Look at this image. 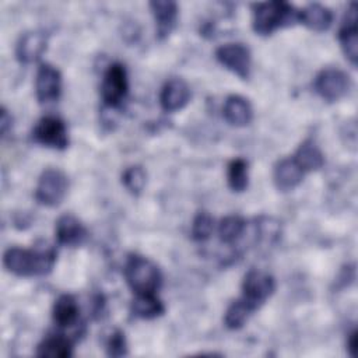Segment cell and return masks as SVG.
Instances as JSON below:
<instances>
[{"instance_id": "cell-11", "label": "cell", "mask_w": 358, "mask_h": 358, "mask_svg": "<svg viewBox=\"0 0 358 358\" xmlns=\"http://www.w3.org/2000/svg\"><path fill=\"white\" fill-rule=\"evenodd\" d=\"M358 29H357V4L351 3L347 8L341 27L338 29V41L345 57L352 66L358 60Z\"/></svg>"}, {"instance_id": "cell-13", "label": "cell", "mask_w": 358, "mask_h": 358, "mask_svg": "<svg viewBox=\"0 0 358 358\" xmlns=\"http://www.w3.org/2000/svg\"><path fill=\"white\" fill-rule=\"evenodd\" d=\"M48 35L43 31L35 29L22 34L15 46V56L20 63L29 64L36 62L46 50Z\"/></svg>"}, {"instance_id": "cell-20", "label": "cell", "mask_w": 358, "mask_h": 358, "mask_svg": "<svg viewBox=\"0 0 358 358\" xmlns=\"http://www.w3.org/2000/svg\"><path fill=\"white\" fill-rule=\"evenodd\" d=\"M73 354V343L64 334H53L42 340L36 347L38 357L67 358Z\"/></svg>"}, {"instance_id": "cell-30", "label": "cell", "mask_w": 358, "mask_h": 358, "mask_svg": "<svg viewBox=\"0 0 358 358\" xmlns=\"http://www.w3.org/2000/svg\"><path fill=\"white\" fill-rule=\"evenodd\" d=\"M347 350L351 357H357V330L355 329L348 334Z\"/></svg>"}, {"instance_id": "cell-7", "label": "cell", "mask_w": 358, "mask_h": 358, "mask_svg": "<svg viewBox=\"0 0 358 358\" xmlns=\"http://www.w3.org/2000/svg\"><path fill=\"white\" fill-rule=\"evenodd\" d=\"M315 91L327 102H336L345 96L351 88V80L347 73L340 69L322 70L313 83Z\"/></svg>"}, {"instance_id": "cell-21", "label": "cell", "mask_w": 358, "mask_h": 358, "mask_svg": "<svg viewBox=\"0 0 358 358\" xmlns=\"http://www.w3.org/2000/svg\"><path fill=\"white\" fill-rule=\"evenodd\" d=\"M165 312V306L157 294H136L131 302V313L140 319H155Z\"/></svg>"}, {"instance_id": "cell-23", "label": "cell", "mask_w": 358, "mask_h": 358, "mask_svg": "<svg viewBox=\"0 0 358 358\" xmlns=\"http://www.w3.org/2000/svg\"><path fill=\"white\" fill-rule=\"evenodd\" d=\"M227 179H228V186L231 187L232 192H236V193L245 192L249 185L248 162L243 158L232 159L228 165Z\"/></svg>"}, {"instance_id": "cell-28", "label": "cell", "mask_w": 358, "mask_h": 358, "mask_svg": "<svg viewBox=\"0 0 358 358\" xmlns=\"http://www.w3.org/2000/svg\"><path fill=\"white\" fill-rule=\"evenodd\" d=\"M106 354L109 357H123L127 354V343L122 330H115L106 341Z\"/></svg>"}, {"instance_id": "cell-25", "label": "cell", "mask_w": 358, "mask_h": 358, "mask_svg": "<svg viewBox=\"0 0 358 358\" xmlns=\"http://www.w3.org/2000/svg\"><path fill=\"white\" fill-rule=\"evenodd\" d=\"M252 313L253 310L248 306V303L242 298L236 299L225 310L224 324L231 330H238L246 323V320Z\"/></svg>"}, {"instance_id": "cell-4", "label": "cell", "mask_w": 358, "mask_h": 358, "mask_svg": "<svg viewBox=\"0 0 358 358\" xmlns=\"http://www.w3.org/2000/svg\"><path fill=\"white\" fill-rule=\"evenodd\" d=\"M275 291V280L271 274L252 268L242 281V299L255 312L257 310Z\"/></svg>"}, {"instance_id": "cell-26", "label": "cell", "mask_w": 358, "mask_h": 358, "mask_svg": "<svg viewBox=\"0 0 358 358\" xmlns=\"http://www.w3.org/2000/svg\"><path fill=\"white\" fill-rule=\"evenodd\" d=\"M147 182L145 171L140 165H131L122 173V183L131 194L137 196L143 192Z\"/></svg>"}, {"instance_id": "cell-14", "label": "cell", "mask_w": 358, "mask_h": 358, "mask_svg": "<svg viewBox=\"0 0 358 358\" xmlns=\"http://www.w3.org/2000/svg\"><path fill=\"white\" fill-rule=\"evenodd\" d=\"M190 96V87L182 78H172L162 87L159 103L165 112H176L189 103Z\"/></svg>"}, {"instance_id": "cell-19", "label": "cell", "mask_w": 358, "mask_h": 358, "mask_svg": "<svg viewBox=\"0 0 358 358\" xmlns=\"http://www.w3.org/2000/svg\"><path fill=\"white\" fill-rule=\"evenodd\" d=\"M78 315H80V308L77 301L74 299V296L71 295H60L53 305L52 309V316H53V322L56 326L66 329V327H71L77 323L78 320Z\"/></svg>"}, {"instance_id": "cell-10", "label": "cell", "mask_w": 358, "mask_h": 358, "mask_svg": "<svg viewBox=\"0 0 358 358\" xmlns=\"http://www.w3.org/2000/svg\"><path fill=\"white\" fill-rule=\"evenodd\" d=\"M35 94L42 105L53 103L62 94V76L60 71L49 64L42 63L35 77Z\"/></svg>"}, {"instance_id": "cell-9", "label": "cell", "mask_w": 358, "mask_h": 358, "mask_svg": "<svg viewBox=\"0 0 358 358\" xmlns=\"http://www.w3.org/2000/svg\"><path fill=\"white\" fill-rule=\"evenodd\" d=\"M217 60L239 78L246 80L250 76L252 57L250 50L242 43H227L215 50Z\"/></svg>"}, {"instance_id": "cell-22", "label": "cell", "mask_w": 358, "mask_h": 358, "mask_svg": "<svg viewBox=\"0 0 358 358\" xmlns=\"http://www.w3.org/2000/svg\"><path fill=\"white\" fill-rule=\"evenodd\" d=\"M292 158L296 161V164L302 168V171L310 172L316 171L323 166L324 157L319 147L312 140H305L295 151Z\"/></svg>"}, {"instance_id": "cell-2", "label": "cell", "mask_w": 358, "mask_h": 358, "mask_svg": "<svg viewBox=\"0 0 358 358\" xmlns=\"http://www.w3.org/2000/svg\"><path fill=\"white\" fill-rule=\"evenodd\" d=\"M299 10L285 1H264L253 4V31L259 35H271L280 28L298 22Z\"/></svg>"}, {"instance_id": "cell-6", "label": "cell", "mask_w": 358, "mask_h": 358, "mask_svg": "<svg viewBox=\"0 0 358 358\" xmlns=\"http://www.w3.org/2000/svg\"><path fill=\"white\" fill-rule=\"evenodd\" d=\"M129 90L127 73L123 64L113 63L103 73L101 83V96L103 103L113 109L117 108L126 98Z\"/></svg>"}, {"instance_id": "cell-18", "label": "cell", "mask_w": 358, "mask_h": 358, "mask_svg": "<svg viewBox=\"0 0 358 358\" xmlns=\"http://www.w3.org/2000/svg\"><path fill=\"white\" fill-rule=\"evenodd\" d=\"M224 119L236 127L246 126L253 119V109L249 101L241 95H229L222 108Z\"/></svg>"}, {"instance_id": "cell-17", "label": "cell", "mask_w": 358, "mask_h": 358, "mask_svg": "<svg viewBox=\"0 0 358 358\" xmlns=\"http://www.w3.org/2000/svg\"><path fill=\"white\" fill-rule=\"evenodd\" d=\"M298 22L303 24L310 31L323 32L327 31L333 22V13L329 7L323 4L310 3L299 10Z\"/></svg>"}, {"instance_id": "cell-15", "label": "cell", "mask_w": 358, "mask_h": 358, "mask_svg": "<svg viewBox=\"0 0 358 358\" xmlns=\"http://www.w3.org/2000/svg\"><path fill=\"white\" fill-rule=\"evenodd\" d=\"M151 13L155 20L157 36L159 39L166 38L178 21V4L171 0H155L150 3Z\"/></svg>"}, {"instance_id": "cell-27", "label": "cell", "mask_w": 358, "mask_h": 358, "mask_svg": "<svg viewBox=\"0 0 358 358\" xmlns=\"http://www.w3.org/2000/svg\"><path fill=\"white\" fill-rule=\"evenodd\" d=\"M214 232V220L207 211L196 214L192 224V238L197 242L207 241Z\"/></svg>"}, {"instance_id": "cell-8", "label": "cell", "mask_w": 358, "mask_h": 358, "mask_svg": "<svg viewBox=\"0 0 358 358\" xmlns=\"http://www.w3.org/2000/svg\"><path fill=\"white\" fill-rule=\"evenodd\" d=\"M32 140L41 145L64 150L69 145V134L66 123L57 116L42 117L32 130Z\"/></svg>"}, {"instance_id": "cell-16", "label": "cell", "mask_w": 358, "mask_h": 358, "mask_svg": "<svg viewBox=\"0 0 358 358\" xmlns=\"http://www.w3.org/2000/svg\"><path fill=\"white\" fill-rule=\"evenodd\" d=\"M303 175L305 172L302 171V168L296 164V161L292 157H289L282 158L277 162V165L274 166L273 179L278 190L288 192L295 189L302 182Z\"/></svg>"}, {"instance_id": "cell-3", "label": "cell", "mask_w": 358, "mask_h": 358, "mask_svg": "<svg viewBox=\"0 0 358 358\" xmlns=\"http://www.w3.org/2000/svg\"><path fill=\"white\" fill-rule=\"evenodd\" d=\"M124 278L136 294H157L162 284L159 268L147 257L130 255L124 264Z\"/></svg>"}, {"instance_id": "cell-12", "label": "cell", "mask_w": 358, "mask_h": 358, "mask_svg": "<svg viewBox=\"0 0 358 358\" xmlns=\"http://www.w3.org/2000/svg\"><path fill=\"white\" fill-rule=\"evenodd\" d=\"M87 235L88 232L83 222L71 214H64L59 217V220L56 221L55 238L57 243L62 246H80L85 242Z\"/></svg>"}, {"instance_id": "cell-1", "label": "cell", "mask_w": 358, "mask_h": 358, "mask_svg": "<svg viewBox=\"0 0 358 358\" xmlns=\"http://www.w3.org/2000/svg\"><path fill=\"white\" fill-rule=\"evenodd\" d=\"M56 262V252L52 248L22 249L10 248L3 256L4 267L18 277L46 275L52 271Z\"/></svg>"}, {"instance_id": "cell-29", "label": "cell", "mask_w": 358, "mask_h": 358, "mask_svg": "<svg viewBox=\"0 0 358 358\" xmlns=\"http://www.w3.org/2000/svg\"><path fill=\"white\" fill-rule=\"evenodd\" d=\"M11 124H13L11 115L8 113V110L6 108H1V112H0V130H1L3 136H6L8 129H11Z\"/></svg>"}, {"instance_id": "cell-5", "label": "cell", "mask_w": 358, "mask_h": 358, "mask_svg": "<svg viewBox=\"0 0 358 358\" xmlns=\"http://www.w3.org/2000/svg\"><path fill=\"white\" fill-rule=\"evenodd\" d=\"M67 190L69 179L64 172L57 168H48L41 173L38 179L35 199L42 206L56 207L63 201Z\"/></svg>"}, {"instance_id": "cell-24", "label": "cell", "mask_w": 358, "mask_h": 358, "mask_svg": "<svg viewBox=\"0 0 358 358\" xmlns=\"http://www.w3.org/2000/svg\"><path fill=\"white\" fill-rule=\"evenodd\" d=\"M246 222L239 215H227L218 224V235L222 243L231 245L236 242L245 232Z\"/></svg>"}]
</instances>
